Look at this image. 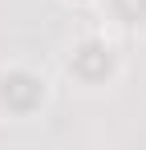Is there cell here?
Returning a JSON list of instances; mask_svg holds the SVG:
<instances>
[{
	"label": "cell",
	"instance_id": "obj_1",
	"mask_svg": "<svg viewBox=\"0 0 146 150\" xmlns=\"http://www.w3.org/2000/svg\"><path fill=\"white\" fill-rule=\"evenodd\" d=\"M37 93H41V89H37L28 77H12V81H4V101H12V105H21V110L33 105Z\"/></svg>",
	"mask_w": 146,
	"mask_h": 150
}]
</instances>
